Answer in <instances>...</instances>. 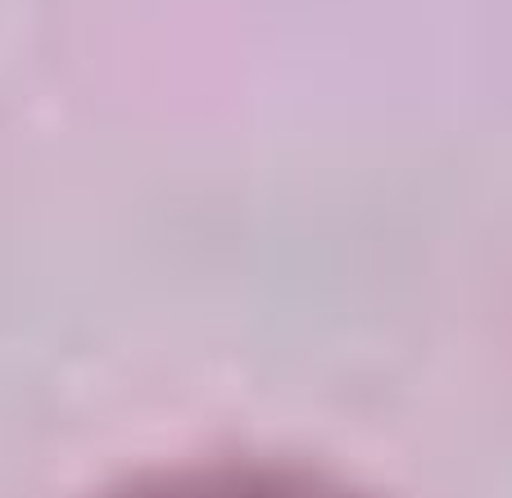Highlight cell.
<instances>
[{
	"label": "cell",
	"mask_w": 512,
	"mask_h": 498,
	"mask_svg": "<svg viewBox=\"0 0 512 498\" xmlns=\"http://www.w3.org/2000/svg\"><path fill=\"white\" fill-rule=\"evenodd\" d=\"M118 498H349L327 480L295 476L268 467H200L173 476H145L141 485L123 489Z\"/></svg>",
	"instance_id": "1"
}]
</instances>
